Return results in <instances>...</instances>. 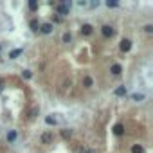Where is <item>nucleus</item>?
Listing matches in <instances>:
<instances>
[{"label": "nucleus", "instance_id": "nucleus-26", "mask_svg": "<svg viewBox=\"0 0 153 153\" xmlns=\"http://www.w3.org/2000/svg\"><path fill=\"white\" fill-rule=\"evenodd\" d=\"M0 51H2V45H0Z\"/></svg>", "mask_w": 153, "mask_h": 153}, {"label": "nucleus", "instance_id": "nucleus-4", "mask_svg": "<svg viewBox=\"0 0 153 153\" xmlns=\"http://www.w3.org/2000/svg\"><path fill=\"white\" fill-rule=\"evenodd\" d=\"M92 25L90 24H85V25H81V34H85V36H88V34H92Z\"/></svg>", "mask_w": 153, "mask_h": 153}, {"label": "nucleus", "instance_id": "nucleus-5", "mask_svg": "<svg viewBox=\"0 0 153 153\" xmlns=\"http://www.w3.org/2000/svg\"><path fill=\"white\" fill-rule=\"evenodd\" d=\"M58 15L67 16V15H68V7H67L65 4H59V6H58Z\"/></svg>", "mask_w": 153, "mask_h": 153}, {"label": "nucleus", "instance_id": "nucleus-9", "mask_svg": "<svg viewBox=\"0 0 153 153\" xmlns=\"http://www.w3.org/2000/svg\"><path fill=\"white\" fill-rule=\"evenodd\" d=\"M114 133H115V135H123V133H124V126H123V124H115V126H114Z\"/></svg>", "mask_w": 153, "mask_h": 153}, {"label": "nucleus", "instance_id": "nucleus-19", "mask_svg": "<svg viewBox=\"0 0 153 153\" xmlns=\"http://www.w3.org/2000/svg\"><path fill=\"white\" fill-rule=\"evenodd\" d=\"M61 135H63L65 139H67V137H70V130H63V131H61Z\"/></svg>", "mask_w": 153, "mask_h": 153}, {"label": "nucleus", "instance_id": "nucleus-24", "mask_svg": "<svg viewBox=\"0 0 153 153\" xmlns=\"http://www.w3.org/2000/svg\"><path fill=\"white\" fill-rule=\"evenodd\" d=\"M2 90H4V83H2V81H0V92H2Z\"/></svg>", "mask_w": 153, "mask_h": 153}, {"label": "nucleus", "instance_id": "nucleus-16", "mask_svg": "<svg viewBox=\"0 0 153 153\" xmlns=\"http://www.w3.org/2000/svg\"><path fill=\"white\" fill-rule=\"evenodd\" d=\"M29 9H31V11H36V9H38V4L34 2V0H31V2H29Z\"/></svg>", "mask_w": 153, "mask_h": 153}, {"label": "nucleus", "instance_id": "nucleus-2", "mask_svg": "<svg viewBox=\"0 0 153 153\" xmlns=\"http://www.w3.org/2000/svg\"><path fill=\"white\" fill-rule=\"evenodd\" d=\"M52 29H54V27H52V24H42V25H40V31H42L43 34H51V33H52Z\"/></svg>", "mask_w": 153, "mask_h": 153}, {"label": "nucleus", "instance_id": "nucleus-25", "mask_svg": "<svg viewBox=\"0 0 153 153\" xmlns=\"http://www.w3.org/2000/svg\"><path fill=\"white\" fill-rule=\"evenodd\" d=\"M87 153H96V151H94V149H88V151H87Z\"/></svg>", "mask_w": 153, "mask_h": 153}, {"label": "nucleus", "instance_id": "nucleus-17", "mask_svg": "<svg viewBox=\"0 0 153 153\" xmlns=\"http://www.w3.org/2000/svg\"><path fill=\"white\" fill-rule=\"evenodd\" d=\"M70 40H72V36H70V33H65V34H63V42H65V43H68Z\"/></svg>", "mask_w": 153, "mask_h": 153}, {"label": "nucleus", "instance_id": "nucleus-18", "mask_svg": "<svg viewBox=\"0 0 153 153\" xmlns=\"http://www.w3.org/2000/svg\"><path fill=\"white\" fill-rule=\"evenodd\" d=\"M45 123H47V124H56V119H54V117H51V115H49V117H47V119H45Z\"/></svg>", "mask_w": 153, "mask_h": 153}, {"label": "nucleus", "instance_id": "nucleus-6", "mask_svg": "<svg viewBox=\"0 0 153 153\" xmlns=\"http://www.w3.org/2000/svg\"><path fill=\"white\" fill-rule=\"evenodd\" d=\"M42 142H43V144H49V142H52V133H51V131H45V133L42 135Z\"/></svg>", "mask_w": 153, "mask_h": 153}, {"label": "nucleus", "instance_id": "nucleus-13", "mask_svg": "<svg viewBox=\"0 0 153 153\" xmlns=\"http://www.w3.org/2000/svg\"><path fill=\"white\" fill-rule=\"evenodd\" d=\"M15 139H16V131H15V130H11V131L7 133V140H9V142H13Z\"/></svg>", "mask_w": 153, "mask_h": 153}, {"label": "nucleus", "instance_id": "nucleus-23", "mask_svg": "<svg viewBox=\"0 0 153 153\" xmlns=\"http://www.w3.org/2000/svg\"><path fill=\"white\" fill-rule=\"evenodd\" d=\"M36 114H38V108H33V110H31V117H33V115H36Z\"/></svg>", "mask_w": 153, "mask_h": 153}, {"label": "nucleus", "instance_id": "nucleus-11", "mask_svg": "<svg viewBox=\"0 0 153 153\" xmlns=\"http://www.w3.org/2000/svg\"><path fill=\"white\" fill-rule=\"evenodd\" d=\"M131 153H144V148H142L140 144H135V146L131 148Z\"/></svg>", "mask_w": 153, "mask_h": 153}, {"label": "nucleus", "instance_id": "nucleus-10", "mask_svg": "<svg viewBox=\"0 0 153 153\" xmlns=\"http://www.w3.org/2000/svg\"><path fill=\"white\" fill-rule=\"evenodd\" d=\"M115 96H126V87H117L115 88Z\"/></svg>", "mask_w": 153, "mask_h": 153}, {"label": "nucleus", "instance_id": "nucleus-22", "mask_svg": "<svg viewBox=\"0 0 153 153\" xmlns=\"http://www.w3.org/2000/svg\"><path fill=\"white\" fill-rule=\"evenodd\" d=\"M31 76H33V74H31L29 70H24V78H27V79H29V78H31Z\"/></svg>", "mask_w": 153, "mask_h": 153}, {"label": "nucleus", "instance_id": "nucleus-20", "mask_svg": "<svg viewBox=\"0 0 153 153\" xmlns=\"http://www.w3.org/2000/svg\"><path fill=\"white\" fill-rule=\"evenodd\" d=\"M106 6H108V7H117V2H110V0H108Z\"/></svg>", "mask_w": 153, "mask_h": 153}, {"label": "nucleus", "instance_id": "nucleus-21", "mask_svg": "<svg viewBox=\"0 0 153 153\" xmlns=\"http://www.w3.org/2000/svg\"><path fill=\"white\" fill-rule=\"evenodd\" d=\"M144 31H146V33H153V25H146Z\"/></svg>", "mask_w": 153, "mask_h": 153}, {"label": "nucleus", "instance_id": "nucleus-12", "mask_svg": "<svg viewBox=\"0 0 153 153\" xmlns=\"http://www.w3.org/2000/svg\"><path fill=\"white\" fill-rule=\"evenodd\" d=\"M83 85H85V87H87V88H90V87H92V85H94V81H92V78H88V76H87V78H85V79H83Z\"/></svg>", "mask_w": 153, "mask_h": 153}, {"label": "nucleus", "instance_id": "nucleus-8", "mask_svg": "<svg viewBox=\"0 0 153 153\" xmlns=\"http://www.w3.org/2000/svg\"><path fill=\"white\" fill-rule=\"evenodd\" d=\"M22 52H24L22 49H15V51H11V52H9V59H15V58H18Z\"/></svg>", "mask_w": 153, "mask_h": 153}, {"label": "nucleus", "instance_id": "nucleus-1", "mask_svg": "<svg viewBox=\"0 0 153 153\" xmlns=\"http://www.w3.org/2000/svg\"><path fill=\"white\" fill-rule=\"evenodd\" d=\"M101 33H103L105 38H112V36L115 34V31H114L112 25H103V27H101Z\"/></svg>", "mask_w": 153, "mask_h": 153}, {"label": "nucleus", "instance_id": "nucleus-15", "mask_svg": "<svg viewBox=\"0 0 153 153\" xmlns=\"http://www.w3.org/2000/svg\"><path fill=\"white\" fill-rule=\"evenodd\" d=\"M131 99H133V101H142V99H144V94H133Z\"/></svg>", "mask_w": 153, "mask_h": 153}, {"label": "nucleus", "instance_id": "nucleus-14", "mask_svg": "<svg viewBox=\"0 0 153 153\" xmlns=\"http://www.w3.org/2000/svg\"><path fill=\"white\" fill-rule=\"evenodd\" d=\"M31 29H33V31H38V29H40L38 20H31Z\"/></svg>", "mask_w": 153, "mask_h": 153}, {"label": "nucleus", "instance_id": "nucleus-7", "mask_svg": "<svg viewBox=\"0 0 153 153\" xmlns=\"http://www.w3.org/2000/svg\"><path fill=\"white\" fill-rule=\"evenodd\" d=\"M110 72H112L114 76H119V74L123 72V68H121V65H117V63H115V65H112V67H110Z\"/></svg>", "mask_w": 153, "mask_h": 153}, {"label": "nucleus", "instance_id": "nucleus-3", "mask_svg": "<svg viewBox=\"0 0 153 153\" xmlns=\"http://www.w3.org/2000/svg\"><path fill=\"white\" fill-rule=\"evenodd\" d=\"M119 47H121V51H123V52H128V51L131 49V42H130V40H123Z\"/></svg>", "mask_w": 153, "mask_h": 153}]
</instances>
